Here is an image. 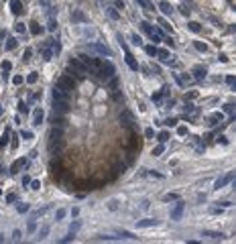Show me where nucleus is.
<instances>
[{
    "instance_id": "nucleus-1",
    "label": "nucleus",
    "mask_w": 236,
    "mask_h": 244,
    "mask_svg": "<svg viewBox=\"0 0 236 244\" xmlns=\"http://www.w3.org/2000/svg\"><path fill=\"white\" fill-rule=\"evenodd\" d=\"M114 65L110 61H100V71H98V78L104 79V82H108L110 78H114Z\"/></svg>"
},
{
    "instance_id": "nucleus-2",
    "label": "nucleus",
    "mask_w": 236,
    "mask_h": 244,
    "mask_svg": "<svg viewBox=\"0 0 236 244\" xmlns=\"http://www.w3.org/2000/svg\"><path fill=\"white\" fill-rule=\"evenodd\" d=\"M71 110L69 100H53V112L55 114H67Z\"/></svg>"
},
{
    "instance_id": "nucleus-3",
    "label": "nucleus",
    "mask_w": 236,
    "mask_h": 244,
    "mask_svg": "<svg viewBox=\"0 0 236 244\" xmlns=\"http://www.w3.org/2000/svg\"><path fill=\"white\" fill-rule=\"evenodd\" d=\"M55 86H59V88H63V90H67V92H71V90H75V82L69 75H61V78L57 79V83Z\"/></svg>"
},
{
    "instance_id": "nucleus-4",
    "label": "nucleus",
    "mask_w": 236,
    "mask_h": 244,
    "mask_svg": "<svg viewBox=\"0 0 236 244\" xmlns=\"http://www.w3.org/2000/svg\"><path fill=\"white\" fill-rule=\"evenodd\" d=\"M69 67L75 69V71H79V73H86V71H88V67L84 65V61H82V59H78V57H71V59H69Z\"/></svg>"
},
{
    "instance_id": "nucleus-5",
    "label": "nucleus",
    "mask_w": 236,
    "mask_h": 244,
    "mask_svg": "<svg viewBox=\"0 0 236 244\" xmlns=\"http://www.w3.org/2000/svg\"><path fill=\"white\" fill-rule=\"evenodd\" d=\"M90 49H92V51H96V53H100V55L112 57V51H110L106 45H102V43H92V45H90Z\"/></svg>"
},
{
    "instance_id": "nucleus-6",
    "label": "nucleus",
    "mask_w": 236,
    "mask_h": 244,
    "mask_svg": "<svg viewBox=\"0 0 236 244\" xmlns=\"http://www.w3.org/2000/svg\"><path fill=\"white\" fill-rule=\"evenodd\" d=\"M69 94H71V92H67V90L55 86V88H53V100H69Z\"/></svg>"
},
{
    "instance_id": "nucleus-7",
    "label": "nucleus",
    "mask_w": 236,
    "mask_h": 244,
    "mask_svg": "<svg viewBox=\"0 0 236 244\" xmlns=\"http://www.w3.org/2000/svg\"><path fill=\"white\" fill-rule=\"evenodd\" d=\"M183 208H185V204L183 201H177V205H175V210L171 212V220H179L183 216Z\"/></svg>"
},
{
    "instance_id": "nucleus-8",
    "label": "nucleus",
    "mask_w": 236,
    "mask_h": 244,
    "mask_svg": "<svg viewBox=\"0 0 236 244\" xmlns=\"http://www.w3.org/2000/svg\"><path fill=\"white\" fill-rule=\"evenodd\" d=\"M234 179V173H226V175L222 177V179H218L216 181V189H220V187H224L226 183H230V181Z\"/></svg>"
},
{
    "instance_id": "nucleus-9",
    "label": "nucleus",
    "mask_w": 236,
    "mask_h": 244,
    "mask_svg": "<svg viewBox=\"0 0 236 244\" xmlns=\"http://www.w3.org/2000/svg\"><path fill=\"white\" fill-rule=\"evenodd\" d=\"M159 220H153V218H147V220H141L137 222V228H149V226H157Z\"/></svg>"
},
{
    "instance_id": "nucleus-10",
    "label": "nucleus",
    "mask_w": 236,
    "mask_h": 244,
    "mask_svg": "<svg viewBox=\"0 0 236 244\" xmlns=\"http://www.w3.org/2000/svg\"><path fill=\"white\" fill-rule=\"evenodd\" d=\"M120 122H122L124 126H133V116H130V112H126V110H124L122 114H120Z\"/></svg>"
},
{
    "instance_id": "nucleus-11",
    "label": "nucleus",
    "mask_w": 236,
    "mask_h": 244,
    "mask_svg": "<svg viewBox=\"0 0 236 244\" xmlns=\"http://www.w3.org/2000/svg\"><path fill=\"white\" fill-rule=\"evenodd\" d=\"M43 116H45L43 110H41V108H37V110H35V114H33V124H35V126H39L41 122H43Z\"/></svg>"
},
{
    "instance_id": "nucleus-12",
    "label": "nucleus",
    "mask_w": 236,
    "mask_h": 244,
    "mask_svg": "<svg viewBox=\"0 0 236 244\" xmlns=\"http://www.w3.org/2000/svg\"><path fill=\"white\" fill-rule=\"evenodd\" d=\"M53 126H59V128H65V126H67V120L63 118V114L53 116Z\"/></svg>"
},
{
    "instance_id": "nucleus-13",
    "label": "nucleus",
    "mask_w": 236,
    "mask_h": 244,
    "mask_svg": "<svg viewBox=\"0 0 236 244\" xmlns=\"http://www.w3.org/2000/svg\"><path fill=\"white\" fill-rule=\"evenodd\" d=\"M27 165V159H19V161H15L12 163V167H10V173L15 175V173H19V169L20 167H25Z\"/></svg>"
},
{
    "instance_id": "nucleus-14",
    "label": "nucleus",
    "mask_w": 236,
    "mask_h": 244,
    "mask_svg": "<svg viewBox=\"0 0 236 244\" xmlns=\"http://www.w3.org/2000/svg\"><path fill=\"white\" fill-rule=\"evenodd\" d=\"M126 63H128V67L133 69V71H137V69H138V63L134 61V57H133L130 53H128V51H126Z\"/></svg>"
},
{
    "instance_id": "nucleus-15",
    "label": "nucleus",
    "mask_w": 236,
    "mask_h": 244,
    "mask_svg": "<svg viewBox=\"0 0 236 244\" xmlns=\"http://www.w3.org/2000/svg\"><path fill=\"white\" fill-rule=\"evenodd\" d=\"M204 236H208V238H212V240H222V238H224V234H222V232H210V230H206V232H204Z\"/></svg>"
},
{
    "instance_id": "nucleus-16",
    "label": "nucleus",
    "mask_w": 236,
    "mask_h": 244,
    "mask_svg": "<svg viewBox=\"0 0 236 244\" xmlns=\"http://www.w3.org/2000/svg\"><path fill=\"white\" fill-rule=\"evenodd\" d=\"M193 73H196V78L197 79H204V78H206V67H200V65H197V67H193Z\"/></svg>"
},
{
    "instance_id": "nucleus-17",
    "label": "nucleus",
    "mask_w": 236,
    "mask_h": 244,
    "mask_svg": "<svg viewBox=\"0 0 236 244\" xmlns=\"http://www.w3.org/2000/svg\"><path fill=\"white\" fill-rule=\"evenodd\" d=\"M8 141H10V132L6 130L4 134H2V138H0V151H2V149H4L6 145H8Z\"/></svg>"
},
{
    "instance_id": "nucleus-18",
    "label": "nucleus",
    "mask_w": 236,
    "mask_h": 244,
    "mask_svg": "<svg viewBox=\"0 0 236 244\" xmlns=\"http://www.w3.org/2000/svg\"><path fill=\"white\" fill-rule=\"evenodd\" d=\"M159 8L163 10V15H171V12H173V8H171V4H169V2H161V4H159Z\"/></svg>"
},
{
    "instance_id": "nucleus-19",
    "label": "nucleus",
    "mask_w": 236,
    "mask_h": 244,
    "mask_svg": "<svg viewBox=\"0 0 236 244\" xmlns=\"http://www.w3.org/2000/svg\"><path fill=\"white\" fill-rule=\"evenodd\" d=\"M106 12H108V16H110V19H114V20H118V19H120L118 10H116V8H112V6H108V8H106Z\"/></svg>"
},
{
    "instance_id": "nucleus-20",
    "label": "nucleus",
    "mask_w": 236,
    "mask_h": 244,
    "mask_svg": "<svg viewBox=\"0 0 236 244\" xmlns=\"http://www.w3.org/2000/svg\"><path fill=\"white\" fill-rule=\"evenodd\" d=\"M12 12H15V15H20V12H23V6H20L19 0H12Z\"/></svg>"
},
{
    "instance_id": "nucleus-21",
    "label": "nucleus",
    "mask_w": 236,
    "mask_h": 244,
    "mask_svg": "<svg viewBox=\"0 0 236 244\" xmlns=\"http://www.w3.org/2000/svg\"><path fill=\"white\" fill-rule=\"evenodd\" d=\"M157 55L161 57V61H163V63H169V61H171V59H169V53H167V51H161V53L157 51Z\"/></svg>"
},
{
    "instance_id": "nucleus-22",
    "label": "nucleus",
    "mask_w": 236,
    "mask_h": 244,
    "mask_svg": "<svg viewBox=\"0 0 236 244\" xmlns=\"http://www.w3.org/2000/svg\"><path fill=\"white\" fill-rule=\"evenodd\" d=\"M222 120V114L220 112H216V114H212L210 116V124H216V122H220Z\"/></svg>"
},
{
    "instance_id": "nucleus-23",
    "label": "nucleus",
    "mask_w": 236,
    "mask_h": 244,
    "mask_svg": "<svg viewBox=\"0 0 236 244\" xmlns=\"http://www.w3.org/2000/svg\"><path fill=\"white\" fill-rule=\"evenodd\" d=\"M145 51H147L151 57H155V55H157V47H153V45H147V47H145Z\"/></svg>"
},
{
    "instance_id": "nucleus-24",
    "label": "nucleus",
    "mask_w": 236,
    "mask_h": 244,
    "mask_svg": "<svg viewBox=\"0 0 236 244\" xmlns=\"http://www.w3.org/2000/svg\"><path fill=\"white\" fill-rule=\"evenodd\" d=\"M159 141H161V142H167V141H169V132H167V130L159 132Z\"/></svg>"
},
{
    "instance_id": "nucleus-25",
    "label": "nucleus",
    "mask_w": 236,
    "mask_h": 244,
    "mask_svg": "<svg viewBox=\"0 0 236 244\" xmlns=\"http://www.w3.org/2000/svg\"><path fill=\"white\" fill-rule=\"evenodd\" d=\"M163 200H165V201H175V200H179V195H177V193H167Z\"/></svg>"
},
{
    "instance_id": "nucleus-26",
    "label": "nucleus",
    "mask_w": 236,
    "mask_h": 244,
    "mask_svg": "<svg viewBox=\"0 0 236 244\" xmlns=\"http://www.w3.org/2000/svg\"><path fill=\"white\" fill-rule=\"evenodd\" d=\"M47 234H49V226H43V228H41V232H39V238L43 240Z\"/></svg>"
},
{
    "instance_id": "nucleus-27",
    "label": "nucleus",
    "mask_w": 236,
    "mask_h": 244,
    "mask_svg": "<svg viewBox=\"0 0 236 244\" xmlns=\"http://www.w3.org/2000/svg\"><path fill=\"white\" fill-rule=\"evenodd\" d=\"M189 29H192L193 33H200V31H202V27H200V23H189Z\"/></svg>"
},
{
    "instance_id": "nucleus-28",
    "label": "nucleus",
    "mask_w": 236,
    "mask_h": 244,
    "mask_svg": "<svg viewBox=\"0 0 236 244\" xmlns=\"http://www.w3.org/2000/svg\"><path fill=\"white\" fill-rule=\"evenodd\" d=\"M163 151H165V146H163V145H159V146H155L153 155H155V157H159V155H163Z\"/></svg>"
},
{
    "instance_id": "nucleus-29",
    "label": "nucleus",
    "mask_w": 236,
    "mask_h": 244,
    "mask_svg": "<svg viewBox=\"0 0 236 244\" xmlns=\"http://www.w3.org/2000/svg\"><path fill=\"white\" fill-rule=\"evenodd\" d=\"M141 27H143V31H145V33L153 35V27H151V24H149V23H143V24H141Z\"/></svg>"
},
{
    "instance_id": "nucleus-30",
    "label": "nucleus",
    "mask_w": 236,
    "mask_h": 244,
    "mask_svg": "<svg viewBox=\"0 0 236 244\" xmlns=\"http://www.w3.org/2000/svg\"><path fill=\"white\" fill-rule=\"evenodd\" d=\"M15 47H16V39H8V43H6V49H8V51H12Z\"/></svg>"
},
{
    "instance_id": "nucleus-31",
    "label": "nucleus",
    "mask_w": 236,
    "mask_h": 244,
    "mask_svg": "<svg viewBox=\"0 0 236 244\" xmlns=\"http://www.w3.org/2000/svg\"><path fill=\"white\" fill-rule=\"evenodd\" d=\"M31 33H33V35H39V33H43V29H41L39 24H33V27H31Z\"/></svg>"
},
{
    "instance_id": "nucleus-32",
    "label": "nucleus",
    "mask_w": 236,
    "mask_h": 244,
    "mask_svg": "<svg viewBox=\"0 0 236 244\" xmlns=\"http://www.w3.org/2000/svg\"><path fill=\"white\" fill-rule=\"evenodd\" d=\"M19 112H23V114L29 112V108H27V104H25V102H20V104H19Z\"/></svg>"
},
{
    "instance_id": "nucleus-33",
    "label": "nucleus",
    "mask_w": 236,
    "mask_h": 244,
    "mask_svg": "<svg viewBox=\"0 0 236 244\" xmlns=\"http://www.w3.org/2000/svg\"><path fill=\"white\" fill-rule=\"evenodd\" d=\"M27 230H29V232H35V230H37V224H35V220H31V222H29Z\"/></svg>"
},
{
    "instance_id": "nucleus-34",
    "label": "nucleus",
    "mask_w": 236,
    "mask_h": 244,
    "mask_svg": "<svg viewBox=\"0 0 236 244\" xmlns=\"http://www.w3.org/2000/svg\"><path fill=\"white\" fill-rule=\"evenodd\" d=\"M65 214H67V212H65V210H57V214H55V218H57V220H63V218H65Z\"/></svg>"
},
{
    "instance_id": "nucleus-35",
    "label": "nucleus",
    "mask_w": 236,
    "mask_h": 244,
    "mask_svg": "<svg viewBox=\"0 0 236 244\" xmlns=\"http://www.w3.org/2000/svg\"><path fill=\"white\" fill-rule=\"evenodd\" d=\"M20 137L25 138V141H29V138H33V132H29V130H25V132H20Z\"/></svg>"
},
{
    "instance_id": "nucleus-36",
    "label": "nucleus",
    "mask_w": 236,
    "mask_h": 244,
    "mask_svg": "<svg viewBox=\"0 0 236 244\" xmlns=\"http://www.w3.org/2000/svg\"><path fill=\"white\" fill-rule=\"evenodd\" d=\"M78 228H79V222H74V226L69 228V234H75V232H78Z\"/></svg>"
},
{
    "instance_id": "nucleus-37",
    "label": "nucleus",
    "mask_w": 236,
    "mask_h": 244,
    "mask_svg": "<svg viewBox=\"0 0 236 244\" xmlns=\"http://www.w3.org/2000/svg\"><path fill=\"white\" fill-rule=\"evenodd\" d=\"M120 236H122V238H130V240H134V238H137V236H133L130 232H124V230L120 232Z\"/></svg>"
},
{
    "instance_id": "nucleus-38",
    "label": "nucleus",
    "mask_w": 236,
    "mask_h": 244,
    "mask_svg": "<svg viewBox=\"0 0 236 244\" xmlns=\"http://www.w3.org/2000/svg\"><path fill=\"white\" fill-rule=\"evenodd\" d=\"M19 212L23 214V212H29V204H20L19 205Z\"/></svg>"
},
{
    "instance_id": "nucleus-39",
    "label": "nucleus",
    "mask_w": 236,
    "mask_h": 244,
    "mask_svg": "<svg viewBox=\"0 0 236 244\" xmlns=\"http://www.w3.org/2000/svg\"><path fill=\"white\" fill-rule=\"evenodd\" d=\"M27 82H29V83H35V82H37V73H31L29 78H27Z\"/></svg>"
},
{
    "instance_id": "nucleus-40",
    "label": "nucleus",
    "mask_w": 236,
    "mask_h": 244,
    "mask_svg": "<svg viewBox=\"0 0 236 244\" xmlns=\"http://www.w3.org/2000/svg\"><path fill=\"white\" fill-rule=\"evenodd\" d=\"M10 67H12V65H10L8 61H4V63H2V71H4V73H6V71H10Z\"/></svg>"
},
{
    "instance_id": "nucleus-41",
    "label": "nucleus",
    "mask_w": 236,
    "mask_h": 244,
    "mask_svg": "<svg viewBox=\"0 0 236 244\" xmlns=\"http://www.w3.org/2000/svg\"><path fill=\"white\" fill-rule=\"evenodd\" d=\"M74 19L75 20H86V16L82 15V12H74Z\"/></svg>"
},
{
    "instance_id": "nucleus-42",
    "label": "nucleus",
    "mask_w": 236,
    "mask_h": 244,
    "mask_svg": "<svg viewBox=\"0 0 236 244\" xmlns=\"http://www.w3.org/2000/svg\"><path fill=\"white\" fill-rule=\"evenodd\" d=\"M130 39H133V43H134V45H141V37H138V35H133Z\"/></svg>"
},
{
    "instance_id": "nucleus-43",
    "label": "nucleus",
    "mask_w": 236,
    "mask_h": 244,
    "mask_svg": "<svg viewBox=\"0 0 236 244\" xmlns=\"http://www.w3.org/2000/svg\"><path fill=\"white\" fill-rule=\"evenodd\" d=\"M12 82H15L16 86H19V83H23V75H15V78H12Z\"/></svg>"
},
{
    "instance_id": "nucleus-44",
    "label": "nucleus",
    "mask_w": 236,
    "mask_h": 244,
    "mask_svg": "<svg viewBox=\"0 0 236 244\" xmlns=\"http://www.w3.org/2000/svg\"><path fill=\"white\" fill-rule=\"evenodd\" d=\"M153 134H155L153 128H147V130H145V137H147V138H153Z\"/></svg>"
},
{
    "instance_id": "nucleus-45",
    "label": "nucleus",
    "mask_w": 236,
    "mask_h": 244,
    "mask_svg": "<svg viewBox=\"0 0 236 244\" xmlns=\"http://www.w3.org/2000/svg\"><path fill=\"white\" fill-rule=\"evenodd\" d=\"M6 201H8V204H10V201H16V195H15V193H10V195H6Z\"/></svg>"
},
{
    "instance_id": "nucleus-46",
    "label": "nucleus",
    "mask_w": 236,
    "mask_h": 244,
    "mask_svg": "<svg viewBox=\"0 0 236 244\" xmlns=\"http://www.w3.org/2000/svg\"><path fill=\"white\" fill-rule=\"evenodd\" d=\"M196 49H200V51H206V45H204V43H196Z\"/></svg>"
},
{
    "instance_id": "nucleus-47",
    "label": "nucleus",
    "mask_w": 236,
    "mask_h": 244,
    "mask_svg": "<svg viewBox=\"0 0 236 244\" xmlns=\"http://www.w3.org/2000/svg\"><path fill=\"white\" fill-rule=\"evenodd\" d=\"M114 2H116V8H120V10L124 8V2H122V0H114Z\"/></svg>"
},
{
    "instance_id": "nucleus-48",
    "label": "nucleus",
    "mask_w": 236,
    "mask_h": 244,
    "mask_svg": "<svg viewBox=\"0 0 236 244\" xmlns=\"http://www.w3.org/2000/svg\"><path fill=\"white\" fill-rule=\"evenodd\" d=\"M181 15H183V16H189V8H185V6H181Z\"/></svg>"
},
{
    "instance_id": "nucleus-49",
    "label": "nucleus",
    "mask_w": 236,
    "mask_h": 244,
    "mask_svg": "<svg viewBox=\"0 0 236 244\" xmlns=\"http://www.w3.org/2000/svg\"><path fill=\"white\" fill-rule=\"evenodd\" d=\"M177 132H179V134H181V137H183V134H187V128H183V126H179V128H177Z\"/></svg>"
},
{
    "instance_id": "nucleus-50",
    "label": "nucleus",
    "mask_w": 236,
    "mask_h": 244,
    "mask_svg": "<svg viewBox=\"0 0 236 244\" xmlns=\"http://www.w3.org/2000/svg\"><path fill=\"white\" fill-rule=\"evenodd\" d=\"M108 208H110V210H116V208H118V205H116V200H112V201H110V205H108Z\"/></svg>"
},
{
    "instance_id": "nucleus-51",
    "label": "nucleus",
    "mask_w": 236,
    "mask_h": 244,
    "mask_svg": "<svg viewBox=\"0 0 236 244\" xmlns=\"http://www.w3.org/2000/svg\"><path fill=\"white\" fill-rule=\"evenodd\" d=\"M55 27H57V23H55V20H51V23H49V31H55Z\"/></svg>"
},
{
    "instance_id": "nucleus-52",
    "label": "nucleus",
    "mask_w": 236,
    "mask_h": 244,
    "mask_svg": "<svg viewBox=\"0 0 236 244\" xmlns=\"http://www.w3.org/2000/svg\"><path fill=\"white\" fill-rule=\"evenodd\" d=\"M12 236H15V240H20V230H15V234H12Z\"/></svg>"
},
{
    "instance_id": "nucleus-53",
    "label": "nucleus",
    "mask_w": 236,
    "mask_h": 244,
    "mask_svg": "<svg viewBox=\"0 0 236 244\" xmlns=\"http://www.w3.org/2000/svg\"><path fill=\"white\" fill-rule=\"evenodd\" d=\"M31 185H33V189H39V187H41V183H39V181H33Z\"/></svg>"
},
{
    "instance_id": "nucleus-54",
    "label": "nucleus",
    "mask_w": 236,
    "mask_h": 244,
    "mask_svg": "<svg viewBox=\"0 0 236 244\" xmlns=\"http://www.w3.org/2000/svg\"><path fill=\"white\" fill-rule=\"evenodd\" d=\"M138 2H141L143 6H149V2H147V0H138Z\"/></svg>"
}]
</instances>
